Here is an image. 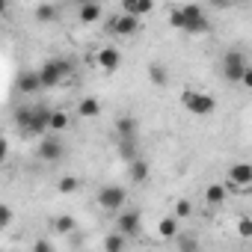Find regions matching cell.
<instances>
[{
    "label": "cell",
    "instance_id": "1",
    "mask_svg": "<svg viewBox=\"0 0 252 252\" xmlns=\"http://www.w3.org/2000/svg\"><path fill=\"white\" fill-rule=\"evenodd\" d=\"M181 107L190 110L193 116H208L217 110V101L214 95H205V92H196V89H184L181 92Z\"/></svg>",
    "mask_w": 252,
    "mask_h": 252
},
{
    "label": "cell",
    "instance_id": "2",
    "mask_svg": "<svg viewBox=\"0 0 252 252\" xmlns=\"http://www.w3.org/2000/svg\"><path fill=\"white\" fill-rule=\"evenodd\" d=\"M71 74V63L68 60H48L42 68H39V77H42V86L45 89H54L63 83V77Z\"/></svg>",
    "mask_w": 252,
    "mask_h": 252
},
{
    "label": "cell",
    "instance_id": "3",
    "mask_svg": "<svg viewBox=\"0 0 252 252\" xmlns=\"http://www.w3.org/2000/svg\"><path fill=\"white\" fill-rule=\"evenodd\" d=\"M125 202H128V193H125L122 187H116V184H107V187L98 190V205H101L104 211L122 214V211H125Z\"/></svg>",
    "mask_w": 252,
    "mask_h": 252
},
{
    "label": "cell",
    "instance_id": "4",
    "mask_svg": "<svg viewBox=\"0 0 252 252\" xmlns=\"http://www.w3.org/2000/svg\"><path fill=\"white\" fill-rule=\"evenodd\" d=\"M246 60H243V54L240 51H228L225 57H222V77L228 80V83H240L243 80V74H246Z\"/></svg>",
    "mask_w": 252,
    "mask_h": 252
},
{
    "label": "cell",
    "instance_id": "5",
    "mask_svg": "<svg viewBox=\"0 0 252 252\" xmlns=\"http://www.w3.org/2000/svg\"><path fill=\"white\" fill-rule=\"evenodd\" d=\"M184 9V30L187 33H208V15H205V9L202 6H196V3H190V6H181Z\"/></svg>",
    "mask_w": 252,
    "mask_h": 252
},
{
    "label": "cell",
    "instance_id": "6",
    "mask_svg": "<svg viewBox=\"0 0 252 252\" xmlns=\"http://www.w3.org/2000/svg\"><path fill=\"white\" fill-rule=\"evenodd\" d=\"M243 187H252V163H246V160L228 166V190L237 193Z\"/></svg>",
    "mask_w": 252,
    "mask_h": 252
},
{
    "label": "cell",
    "instance_id": "7",
    "mask_svg": "<svg viewBox=\"0 0 252 252\" xmlns=\"http://www.w3.org/2000/svg\"><path fill=\"white\" fill-rule=\"evenodd\" d=\"M107 30L113 33V36H134L137 30H140V18H134V15H113L110 21H107Z\"/></svg>",
    "mask_w": 252,
    "mask_h": 252
},
{
    "label": "cell",
    "instance_id": "8",
    "mask_svg": "<svg viewBox=\"0 0 252 252\" xmlns=\"http://www.w3.org/2000/svg\"><path fill=\"white\" fill-rule=\"evenodd\" d=\"M51 116H54V110H48V107H33V122H30V131H27V137H48V131H51Z\"/></svg>",
    "mask_w": 252,
    "mask_h": 252
},
{
    "label": "cell",
    "instance_id": "9",
    "mask_svg": "<svg viewBox=\"0 0 252 252\" xmlns=\"http://www.w3.org/2000/svg\"><path fill=\"white\" fill-rule=\"evenodd\" d=\"M95 63H98L101 71L113 74V71H119V65H122V51H119L116 45H104V48L95 54Z\"/></svg>",
    "mask_w": 252,
    "mask_h": 252
},
{
    "label": "cell",
    "instance_id": "10",
    "mask_svg": "<svg viewBox=\"0 0 252 252\" xmlns=\"http://www.w3.org/2000/svg\"><path fill=\"white\" fill-rule=\"evenodd\" d=\"M116 231L125 234V237L140 234V211H122V214H116Z\"/></svg>",
    "mask_w": 252,
    "mask_h": 252
},
{
    "label": "cell",
    "instance_id": "11",
    "mask_svg": "<svg viewBox=\"0 0 252 252\" xmlns=\"http://www.w3.org/2000/svg\"><path fill=\"white\" fill-rule=\"evenodd\" d=\"M63 155H65V149H63V143H60L57 137H45V140L39 143V158H42V160L57 163V160H63Z\"/></svg>",
    "mask_w": 252,
    "mask_h": 252
},
{
    "label": "cell",
    "instance_id": "12",
    "mask_svg": "<svg viewBox=\"0 0 252 252\" xmlns=\"http://www.w3.org/2000/svg\"><path fill=\"white\" fill-rule=\"evenodd\" d=\"M18 89H21L24 95H36L39 89H45V86H42V77H39V71H24V74L18 77Z\"/></svg>",
    "mask_w": 252,
    "mask_h": 252
},
{
    "label": "cell",
    "instance_id": "13",
    "mask_svg": "<svg viewBox=\"0 0 252 252\" xmlns=\"http://www.w3.org/2000/svg\"><path fill=\"white\" fill-rule=\"evenodd\" d=\"M77 18H80V24H95V21H101V6L95 0H83L77 9Z\"/></svg>",
    "mask_w": 252,
    "mask_h": 252
},
{
    "label": "cell",
    "instance_id": "14",
    "mask_svg": "<svg viewBox=\"0 0 252 252\" xmlns=\"http://www.w3.org/2000/svg\"><path fill=\"white\" fill-rule=\"evenodd\" d=\"M116 137L119 140H137V119L134 116H122L116 122Z\"/></svg>",
    "mask_w": 252,
    "mask_h": 252
},
{
    "label": "cell",
    "instance_id": "15",
    "mask_svg": "<svg viewBox=\"0 0 252 252\" xmlns=\"http://www.w3.org/2000/svg\"><path fill=\"white\" fill-rule=\"evenodd\" d=\"M122 9H125V15L143 18V15H149V12L155 9V3H152V0H125V3H122Z\"/></svg>",
    "mask_w": 252,
    "mask_h": 252
},
{
    "label": "cell",
    "instance_id": "16",
    "mask_svg": "<svg viewBox=\"0 0 252 252\" xmlns=\"http://www.w3.org/2000/svg\"><path fill=\"white\" fill-rule=\"evenodd\" d=\"M101 113V104H98V98H80V104H77V116L80 119H95Z\"/></svg>",
    "mask_w": 252,
    "mask_h": 252
},
{
    "label": "cell",
    "instance_id": "17",
    "mask_svg": "<svg viewBox=\"0 0 252 252\" xmlns=\"http://www.w3.org/2000/svg\"><path fill=\"white\" fill-rule=\"evenodd\" d=\"M158 234H160V237H169V240H178V234H181V231H178V220H175V217H163V220L158 222Z\"/></svg>",
    "mask_w": 252,
    "mask_h": 252
},
{
    "label": "cell",
    "instance_id": "18",
    "mask_svg": "<svg viewBox=\"0 0 252 252\" xmlns=\"http://www.w3.org/2000/svg\"><path fill=\"white\" fill-rule=\"evenodd\" d=\"M125 243H128V237L119 234V231L104 234V252H125Z\"/></svg>",
    "mask_w": 252,
    "mask_h": 252
},
{
    "label": "cell",
    "instance_id": "19",
    "mask_svg": "<svg viewBox=\"0 0 252 252\" xmlns=\"http://www.w3.org/2000/svg\"><path fill=\"white\" fill-rule=\"evenodd\" d=\"M128 175H131V181H134V184H143V181L149 178V163L137 158L134 163H128Z\"/></svg>",
    "mask_w": 252,
    "mask_h": 252
},
{
    "label": "cell",
    "instance_id": "20",
    "mask_svg": "<svg viewBox=\"0 0 252 252\" xmlns=\"http://www.w3.org/2000/svg\"><path fill=\"white\" fill-rule=\"evenodd\" d=\"M225 196H228V187H225V184H211V187L205 190V202H208V205H222Z\"/></svg>",
    "mask_w": 252,
    "mask_h": 252
},
{
    "label": "cell",
    "instance_id": "21",
    "mask_svg": "<svg viewBox=\"0 0 252 252\" xmlns=\"http://www.w3.org/2000/svg\"><path fill=\"white\" fill-rule=\"evenodd\" d=\"M54 231L57 234H71L74 231V217L71 214H57L54 217Z\"/></svg>",
    "mask_w": 252,
    "mask_h": 252
},
{
    "label": "cell",
    "instance_id": "22",
    "mask_svg": "<svg viewBox=\"0 0 252 252\" xmlns=\"http://www.w3.org/2000/svg\"><path fill=\"white\" fill-rule=\"evenodd\" d=\"M30 122H33V107H21V110H15V125H18V131L27 137V131H30Z\"/></svg>",
    "mask_w": 252,
    "mask_h": 252
},
{
    "label": "cell",
    "instance_id": "23",
    "mask_svg": "<svg viewBox=\"0 0 252 252\" xmlns=\"http://www.w3.org/2000/svg\"><path fill=\"white\" fill-rule=\"evenodd\" d=\"M119 158L134 163L137 160V140H119Z\"/></svg>",
    "mask_w": 252,
    "mask_h": 252
},
{
    "label": "cell",
    "instance_id": "24",
    "mask_svg": "<svg viewBox=\"0 0 252 252\" xmlns=\"http://www.w3.org/2000/svg\"><path fill=\"white\" fill-rule=\"evenodd\" d=\"M71 125V116L65 113V110H54V116H51V131L54 134H60V131H65Z\"/></svg>",
    "mask_w": 252,
    "mask_h": 252
},
{
    "label": "cell",
    "instance_id": "25",
    "mask_svg": "<svg viewBox=\"0 0 252 252\" xmlns=\"http://www.w3.org/2000/svg\"><path fill=\"white\" fill-rule=\"evenodd\" d=\"M36 21H39V24H51V21H57V6H54V3H42V6H36Z\"/></svg>",
    "mask_w": 252,
    "mask_h": 252
},
{
    "label": "cell",
    "instance_id": "26",
    "mask_svg": "<svg viewBox=\"0 0 252 252\" xmlns=\"http://www.w3.org/2000/svg\"><path fill=\"white\" fill-rule=\"evenodd\" d=\"M149 80H152L155 86H166V83H169V74H166V68H163V65H158V63H155V65H149Z\"/></svg>",
    "mask_w": 252,
    "mask_h": 252
},
{
    "label": "cell",
    "instance_id": "27",
    "mask_svg": "<svg viewBox=\"0 0 252 252\" xmlns=\"http://www.w3.org/2000/svg\"><path fill=\"white\" fill-rule=\"evenodd\" d=\"M57 190H60V193H65V196H68V193H77V190H80V181H77L74 175H65V178H60Z\"/></svg>",
    "mask_w": 252,
    "mask_h": 252
},
{
    "label": "cell",
    "instance_id": "28",
    "mask_svg": "<svg viewBox=\"0 0 252 252\" xmlns=\"http://www.w3.org/2000/svg\"><path fill=\"white\" fill-rule=\"evenodd\" d=\"M190 214H193V202L190 199H178L175 202V220H190Z\"/></svg>",
    "mask_w": 252,
    "mask_h": 252
},
{
    "label": "cell",
    "instance_id": "29",
    "mask_svg": "<svg viewBox=\"0 0 252 252\" xmlns=\"http://www.w3.org/2000/svg\"><path fill=\"white\" fill-rule=\"evenodd\" d=\"M178 252H199V240L193 234H178Z\"/></svg>",
    "mask_w": 252,
    "mask_h": 252
},
{
    "label": "cell",
    "instance_id": "30",
    "mask_svg": "<svg viewBox=\"0 0 252 252\" xmlns=\"http://www.w3.org/2000/svg\"><path fill=\"white\" fill-rule=\"evenodd\" d=\"M169 24H172L175 30H184V9H181V6H175V9L169 12Z\"/></svg>",
    "mask_w": 252,
    "mask_h": 252
},
{
    "label": "cell",
    "instance_id": "31",
    "mask_svg": "<svg viewBox=\"0 0 252 252\" xmlns=\"http://www.w3.org/2000/svg\"><path fill=\"white\" fill-rule=\"evenodd\" d=\"M237 237H252V220L249 217L237 220Z\"/></svg>",
    "mask_w": 252,
    "mask_h": 252
},
{
    "label": "cell",
    "instance_id": "32",
    "mask_svg": "<svg viewBox=\"0 0 252 252\" xmlns=\"http://www.w3.org/2000/svg\"><path fill=\"white\" fill-rule=\"evenodd\" d=\"M9 222H12V208H9V205H3V208H0V225L6 228Z\"/></svg>",
    "mask_w": 252,
    "mask_h": 252
},
{
    "label": "cell",
    "instance_id": "33",
    "mask_svg": "<svg viewBox=\"0 0 252 252\" xmlns=\"http://www.w3.org/2000/svg\"><path fill=\"white\" fill-rule=\"evenodd\" d=\"M33 252H57V249H54V246L42 237V240H36V243H33Z\"/></svg>",
    "mask_w": 252,
    "mask_h": 252
},
{
    "label": "cell",
    "instance_id": "34",
    "mask_svg": "<svg viewBox=\"0 0 252 252\" xmlns=\"http://www.w3.org/2000/svg\"><path fill=\"white\" fill-rule=\"evenodd\" d=\"M240 86H246V89H252V65L246 68V74H243V80H240Z\"/></svg>",
    "mask_w": 252,
    "mask_h": 252
},
{
    "label": "cell",
    "instance_id": "35",
    "mask_svg": "<svg viewBox=\"0 0 252 252\" xmlns=\"http://www.w3.org/2000/svg\"><path fill=\"white\" fill-rule=\"evenodd\" d=\"M3 252H9V249H3Z\"/></svg>",
    "mask_w": 252,
    "mask_h": 252
}]
</instances>
